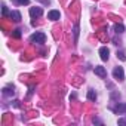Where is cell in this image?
Segmentation results:
<instances>
[{
    "label": "cell",
    "instance_id": "obj_1",
    "mask_svg": "<svg viewBox=\"0 0 126 126\" xmlns=\"http://www.w3.org/2000/svg\"><path fill=\"white\" fill-rule=\"evenodd\" d=\"M30 40L33 42V43H45L46 42V36H45V33H34L31 37H30Z\"/></svg>",
    "mask_w": 126,
    "mask_h": 126
},
{
    "label": "cell",
    "instance_id": "obj_10",
    "mask_svg": "<svg viewBox=\"0 0 126 126\" xmlns=\"http://www.w3.org/2000/svg\"><path fill=\"white\" fill-rule=\"evenodd\" d=\"M114 31H116L117 34H122V33L125 31V27H123L122 24H116V25H114Z\"/></svg>",
    "mask_w": 126,
    "mask_h": 126
},
{
    "label": "cell",
    "instance_id": "obj_5",
    "mask_svg": "<svg viewBox=\"0 0 126 126\" xmlns=\"http://www.w3.org/2000/svg\"><path fill=\"white\" fill-rule=\"evenodd\" d=\"M114 113H117V114H126V102H119L114 107Z\"/></svg>",
    "mask_w": 126,
    "mask_h": 126
},
{
    "label": "cell",
    "instance_id": "obj_11",
    "mask_svg": "<svg viewBox=\"0 0 126 126\" xmlns=\"http://www.w3.org/2000/svg\"><path fill=\"white\" fill-rule=\"evenodd\" d=\"M3 95H6V96H12L14 95V91H11V89H8V88H3Z\"/></svg>",
    "mask_w": 126,
    "mask_h": 126
},
{
    "label": "cell",
    "instance_id": "obj_19",
    "mask_svg": "<svg viewBox=\"0 0 126 126\" xmlns=\"http://www.w3.org/2000/svg\"><path fill=\"white\" fill-rule=\"evenodd\" d=\"M14 105L15 107H19V101H14Z\"/></svg>",
    "mask_w": 126,
    "mask_h": 126
},
{
    "label": "cell",
    "instance_id": "obj_15",
    "mask_svg": "<svg viewBox=\"0 0 126 126\" xmlns=\"http://www.w3.org/2000/svg\"><path fill=\"white\" fill-rule=\"evenodd\" d=\"M2 14H3V16H6V15H8V14H9V12H8V8H6V6H5V5H3V6H2Z\"/></svg>",
    "mask_w": 126,
    "mask_h": 126
},
{
    "label": "cell",
    "instance_id": "obj_9",
    "mask_svg": "<svg viewBox=\"0 0 126 126\" xmlns=\"http://www.w3.org/2000/svg\"><path fill=\"white\" fill-rule=\"evenodd\" d=\"M88 99H89V101H95V99H96V92L92 91V89L88 91Z\"/></svg>",
    "mask_w": 126,
    "mask_h": 126
},
{
    "label": "cell",
    "instance_id": "obj_13",
    "mask_svg": "<svg viewBox=\"0 0 126 126\" xmlns=\"http://www.w3.org/2000/svg\"><path fill=\"white\" fill-rule=\"evenodd\" d=\"M14 37L15 39H19L21 37V30H14Z\"/></svg>",
    "mask_w": 126,
    "mask_h": 126
},
{
    "label": "cell",
    "instance_id": "obj_14",
    "mask_svg": "<svg viewBox=\"0 0 126 126\" xmlns=\"http://www.w3.org/2000/svg\"><path fill=\"white\" fill-rule=\"evenodd\" d=\"M15 2H16L18 5H28L30 0H15Z\"/></svg>",
    "mask_w": 126,
    "mask_h": 126
},
{
    "label": "cell",
    "instance_id": "obj_8",
    "mask_svg": "<svg viewBox=\"0 0 126 126\" xmlns=\"http://www.w3.org/2000/svg\"><path fill=\"white\" fill-rule=\"evenodd\" d=\"M95 74H96V76H99V77H105V76H107V71H105V68H104V67L98 65V67H95Z\"/></svg>",
    "mask_w": 126,
    "mask_h": 126
},
{
    "label": "cell",
    "instance_id": "obj_7",
    "mask_svg": "<svg viewBox=\"0 0 126 126\" xmlns=\"http://www.w3.org/2000/svg\"><path fill=\"white\" fill-rule=\"evenodd\" d=\"M9 16H11V19L15 21V22H19V21H21V14H19L18 11H12V12L9 14Z\"/></svg>",
    "mask_w": 126,
    "mask_h": 126
},
{
    "label": "cell",
    "instance_id": "obj_2",
    "mask_svg": "<svg viewBox=\"0 0 126 126\" xmlns=\"http://www.w3.org/2000/svg\"><path fill=\"white\" fill-rule=\"evenodd\" d=\"M113 77H114L117 82H123V80H125V71H123V68H122V67H116V68L113 70Z\"/></svg>",
    "mask_w": 126,
    "mask_h": 126
},
{
    "label": "cell",
    "instance_id": "obj_12",
    "mask_svg": "<svg viewBox=\"0 0 126 126\" xmlns=\"http://www.w3.org/2000/svg\"><path fill=\"white\" fill-rule=\"evenodd\" d=\"M117 58H119L120 61H126V55H125L123 52H117Z\"/></svg>",
    "mask_w": 126,
    "mask_h": 126
},
{
    "label": "cell",
    "instance_id": "obj_18",
    "mask_svg": "<svg viewBox=\"0 0 126 126\" xmlns=\"http://www.w3.org/2000/svg\"><path fill=\"white\" fill-rule=\"evenodd\" d=\"M119 125H126V120H123V119H120V120H119Z\"/></svg>",
    "mask_w": 126,
    "mask_h": 126
},
{
    "label": "cell",
    "instance_id": "obj_4",
    "mask_svg": "<svg viewBox=\"0 0 126 126\" xmlns=\"http://www.w3.org/2000/svg\"><path fill=\"white\" fill-rule=\"evenodd\" d=\"M42 14H43V9H42V8H39V6L30 8V16H31V18H39Z\"/></svg>",
    "mask_w": 126,
    "mask_h": 126
},
{
    "label": "cell",
    "instance_id": "obj_16",
    "mask_svg": "<svg viewBox=\"0 0 126 126\" xmlns=\"http://www.w3.org/2000/svg\"><path fill=\"white\" fill-rule=\"evenodd\" d=\"M77 36H79V27L76 25L74 27V37H76V40H77Z\"/></svg>",
    "mask_w": 126,
    "mask_h": 126
},
{
    "label": "cell",
    "instance_id": "obj_6",
    "mask_svg": "<svg viewBox=\"0 0 126 126\" xmlns=\"http://www.w3.org/2000/svg\"><path fill=\"white\" fill-rule=\"evenodd\" d=\"M59 16H61L59 11H49V12H47V18H49L50 21H58Z\"/></svg>",
    "mask_w": 126,
    "mask_h": 126
},
{
    "label": "cell",
    "instance_id": "obj_3",
    "mask_svg": "<svg viewBox=\"0 0 126 126\" xmlns=\"http://www.w3.org/2000/svg\"><path fill=\"white\" fill-rule=\"evenodd\" d=\"M99 58H101L102 61H108V58H110V50H108L107 46L99 47Z\"/></svg>",
    "mask_w": 126,
    "mask_h": 126
},
{
    "label": "cell",
    "instance_id": "obj_17",
    "mask_svg": "<svg viewBox=\"0 0 126 126\" xmlns=\"http://www.w3.org/2000/svg\"><path fill=\"white\" fill-rule=\"evenodd\" d=\"M111 98H113V99H116V98H120V94H116V92H113V94H111Z\"/></svg>",
    "mask_w": 126,
    "mask_h": 126
}]
</instances>
